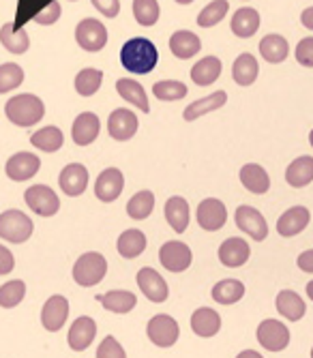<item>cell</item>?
Masks as SVG:
<instances>
[{
	"label": "cell",
	"instance_id": "obj_1",
	"mask_svg": "<svg viewBox=\"0 0 313 358\" xmlns=\"http://www.w3.org/2000/svg\"><path fill=\"white\" fill-rule=\"evenodd\" d=\"M120 62L127 71L136 76H146L156 67V62H159V52L152 45V41L144 37H136L122 45Z\"/></svg>",
	"mask_w": 313,
	"mask_h": 358
},
{
	"label": "cell",
	"instance_id": "obj_2",
	"mask_svg": "<svg viewBox=\"0 0 313 358\" xmlns=\"http://www.w3.org/2000/svg\"><path fill=\"white\" fill-rule=\"evenodd\" d=\"M5 114L17 127H33L43 118L45 106H43V101L39 99V96L26 92V94H17V96H13V99L7 101Z\"/></svg>",
	"mask_w": 313,
	"mask_h": 358
},
{
	"label": "cell",
	"instance_id": "obj_3",
	"mask_svg": "<svg viewBox=\"0 0 313 358\" xmlns=\"http://www.w3.org/2000/svg\"><path fill=\"white\" fill-rule=\"evenodd\" d=\"M105 273H108L105 257L101 253H95V251L84 253L82 257H78V262L73 266V279L82 287H92V285L101 283Z\"/></svg>",
	"mask_w": 313,
	"mask_h": 358
},
{
	"label": "cell",
	"instance_id": "obj_4",
	"mask_svg": "<svg viewBox=\"0 0 313 358\" xmlns=\"http://www.w3.org/2000/svg\"><path fill=\"white\" fill-rule=\"evenodd\" d=\"M35 223L22 210H5L0 215V238L9 241L13 245L26 243L33 236Z\"/></svg>",
	"mask_w": 313,
	"mask_h": 358
},
{
	"label": "cell",
	"instance_id": "obj_5",
	"mask_svg": "<svg viewBox=\"0 0 313 358\" xmlns=\"http://www.w3.org/2000/svg\"><path fill=\"white\" fill-rule=\"evenodd\" d=\"M75 41L84 52H101L108 43V28L95 17H84L75 28Z\"/></svg>",
	"mask_w": 313,
	"mask_h": 358
},
{
	"label": "cell",
	"instance_id": "obj_6",
	"mask_svg": "<svg viewBox=\"0 0 313 358\" xmlns=\"http://www.w3.org/2000/svg\"><path fill=\"white\" fill-rule=\"evenodd\" d=\"M146 335L148 339L159 345V348H172L176 341H178V335H180V329H178V322L166 313H159L154 315L148 327H146Z\"/></svg>",
	"mask_w": 313,
	"mask_h": 358
},
{
	"label": "cell",
	"instance_id": "obj_7",
	"mask_svg": "<svg viewBox=\"0 0 313 358\" xmlns=\"http://www.w3.org/2000/svg\"><path fill=\"white\" fill-rule=\"evenodd\" d=\"M24 200H26V206L33 213H37L39 217H52L60 208L58 195L45 185H33L30 189H26Z\"/></svg>",
	"mask_w": 313,
	"mask_h": 358
},
{
	"label": "cell",
	"instance_id": "obj_8",
	"mask_svg": "<svg viewBox=\"0 0 313 358\" xmlns=\"http://www.w3.org/2000/svg\"><path fill=\"white\" fill-rule=\"evenodd\" d=\"M258 341L268 352H281L290 343V331L279 320H264L258 327Z\"/></svg>",
	"mask_w": 313,
	"mask_h": 358
},
{
	"label": "cell",
	"instance_id": "obj_9",
	"mask_svg": "<svg viewBox=\"0 0 313 358\" xmlns=\"http://www.w3.org/2000/svg\"><path fill=\"white\" fill-rule=\"evenodd\" d=\"M159 259L166 271L170 273H184L191 266V249L180 241H170L159 249Z\"/></svg>",
	"mask_w": 313,
	"mask_h": 358
},
{
	"label": "cell",
	"instance_id": "obj_10",
	"mask_svg": "<svg viewBox=\"0 0 313 358\" xmlns=\"http://www.w3.org/2000/svg\"><path fill=\"white\" fill-rule=\"evenodd\" d=\"M234 219H236L238 230L249 234L254 241H264L268 236V223L264 215L256 210L254 206H238Z\"/></svg>",
	"mask_w": 313,
	"mask_h": 358
},
{
	"label": "cell",
	"instance_id": "obj_11",
	"mask_svg": "<svg viewBox=\"0 0 313 358\" xmlns=\"http://www.w3.org/2000/svg\"><path fill=\"white\" fill-rule=\"evenodd\" d=\"M138 116L127 110V108H120V110H114L110 114V120H108V131L110 136L116 140V142H127L136 136L138 131Z\"/></svg>",
	"mask_w": 313,
	"mask_h": 358
},
{
	"label": "cell",
	"instance_id": "obj_12",
	"mask_svg": "<svg viewBox=\"0 0 313 358\" xmlns=\"http://www.w3.org/2000/svg\"><path fill=\"white\" fill-rule=\"evenodd\" d=\"M228 221V208L221 200L208 198L198 206V223L206 232H217L221 230Z\"/></svg>",
	"mask_w": 313,
	"mask_h": 358
},
{
	"label": "cell",
	"instance_id": "obj_13",
	"mask_svg": "<svg viewBox=\"0 0 313 358\" xmlns=\"http://www.w3.org/2000/svg\"><path fill=\"white\" fill-rule=\"evenodd\" d=\"M67 317H69V303L65 296L56 294V296L48 299V303L43 305V311H41V324L45 331L58 333L62 327H65Z\"/></svg>",
	"mask_w": 313,
	"mask_h": 358
},
{
	"label": "cell",
	"instance_id": "obj_14",
	"mask_svg": "<svg viewBox=\"0 0 313 358\" xmlns=\"http://www.w3.org/2000/svg\"><path fill=\"white\" fill-rule=\"evenodd\" d=\"M138 285L148 301H152V303H166L168 301V294H170L168 283L154 268H148V266L142 268L138 273Z\"/></svg>",
	"mask_w": 313,
	"mask_h": 358
},
{
	"label": "cell",
	"instance_id": "obj_15",
	"mask_svg": "<svg viewBox=\"0 0 313 358\" xmlns=\"http://www.w3.org/2000/svg\"><path fill=\"white\" fill-rule=\"evenodd\" d=\"M41 168V159L33 152H17L7 161V176L15 182L33 178Z\"/></svg>",
	"mask_w": 313,
	"mask_h": 358
},
{
	"label": "cell",
	"instance_id": "obj_16",
	"mask_svg": "<svg viewBox=\"0 0 313 358\" xmlns=\"http://www.w3.org/2000/svg\"><path fill=\"white\" fill-rule=\"evenodd\" d=\"M124 187V176L118 168H108L99 174L97 182H95V195L101 202H114L116 198H120Z\"/></svg>",
	"mask_w": 313,
	"mask_h": 358
},
{
	"label": "cell",
	"instance_id": "obj_17",
	"mask_svg": "<svg viewBox=\"0 0 313 358\" xmlns=\"http://www.w3.org/2000/svg\"><path fill=\"white\" fill-rule=\"evenodd\" d=\"M309 221H311V213L305 206H292L290 210H286L284 215L279 217V221H277V232L281 236H286V238L296 236V234H300L305 227L309 225Z\"/></svg>",
	"mask_w": 313,
	"mask_h": 358
},
{
	"label": "cell",
	"instance_id": "obj_18",
	"mask_svg": "<svg viewBox=\"0 0 313 358\" xmlns=\"http://www.w3.org/2000/svg\"><path fill=\"white\" fill-rule=\"evenodd\" d=\"M99 129L101 122L97 118V114L92 112H84L75 118L73 129H71V138L78 146H88L99 138Z\"/></svg>",
	"mask_w": 313,
	"mask_h": 358
},
{
	"label": "cell",
	"instance_id": "obj_19",
	"mask_svg": "<svg viewBox=\"0 0 313 358\" xmlns=\"http://www.w3.org/2000/svg\"><path fill=\"white\" fill-rule=\"evenodd\" d=\"M58 185L62 191H65V195L78 198V195H82L88 187V170L80 164H71L60 172Z\"/></svg>",
	"mask_w": 313,
	"mask_h": 358
},
{
	"label": "cell",
	"instance_id": "obj_20",
	"mask_svg": "<svg viewBox=\"0 0 313 358\" xmlns=\"http://www.w3.org/2000/svg\"><path fill=\"white\" fill-rule=\"evenodd\" d=\"M97 337V324L92 317L82 315L73 322V327L69 329V348L75 352H84Z\"/></svg>",
	"mask_w": 313,
	"mask_h": 358
},
{
	"label": "cell",
	"instance_id": "obj_21",
	"mask_svg": "<svg viewBox=\"0 0 313 358\" xmlns=\"http://www.w3.org/2000/svg\"><path fill=\"white\" fill-rule=\"evenodd\" d=\"M249 255H252V249H249L247 241L242 238H228L219 247V259H221V264L228 268H238L247 264Z\"/></svg>",
	"mask_w": 313,
	"mask_h": 358
},
{
	"label": "cell",
	"instance_id": "obj_22",
	"mask_svg": "<svg viewBox=\"0 0 313 358\" xmlns=\"http://www.w3.org/2000/svg\"><path fill=\"white\" fill-rule=\"evenodd\" d=\"M191 329L198 337H204V339L214 337L219 331H221V315L208 307L196 309L191 315Z\"/></svg>",
	"mask_w": 313,
	"mask_h": 358
},
{
	"label": "cell",
	"instance_id": "obj_23",
	"mask_svg": "<svg viewBox=\"0 0 313 358\" xmlns=\"http://www.w3.org/2000/svg\"><path fill=\"white\" fill-rule=\"evenodd\" d=\"M170 50L176 58L187 60V58H194L202 50V41L191 30H176L170 37Z\"/></svg>",
	"mask_w": 313,
	"mask_h": 358
},
{
	"label": "cell",
	"instance_id": "obj_24",
	"mask_svg": "<svg viewBox=\"0 0 313 358\" xmlns=\"http://www.w3.org/2000/svg\"><path fill=\"white\" fill-rule=\"evenodd\" d=\"M226 101H228V92L226 90H217V92L204 96V99H198L196 103L187 106V110L182 112V118L184 120H198L200 116H204L208 112H214L219 108H224Z\"/></svg>",
	"mask_w": 313,
	"mask_h": 358
},
{
	"label": "cell",
	"instance_id": "obj_25",
	"mask_svg": "<svg viewBox=\"0 0 313 358\" xmlns=\"http://www.w3.org/2000/svg\"><path fill=\"white\" fill-rule=\"evenodd\" d=\"M116 90H118V94H120L127 103H133V106H136L138 110H142L144 114L150 112L146 90H144V86L138 84L136 80H131V78H120V80L116 82Z\"/></svg>",
	"mask_w": 313,
	"mask_h": 358
},
{
	"label": "cell",
	"instance_id": "obj_26",
	"mask_svg": "<svg viewBox=\"0 0 313 358\" xmlns=\"http://www.w3.org/2000/svg\"><path fill=\"white\" fill-rule=\"evenodd\" d=\"M260 28V13L252 7H242L232 17V32L240 39L254 37Z\"/></svg>",
	"mask_w": 313,
	"mask_h": 358
},
{
	"label": "cell",
	"instance_id": "obj_27",
	"mask_svg": "<svg viewBox=\"0 0 313 358\" xmlns=\"http://www.w3.org/2000/svg\"><path fill=\"white\" fill-rule=\"evenodd\" d=\"M258 73H260V64L254 54H240L234 60L232 78L238 86H252L258 80Z\"/></svg>",
	"mask_w": 313,
	"mask_h": 358
},
{
	"label": "cell",
	"instance_id": "obj_28",
	"mask_svg": "<svg viewBox=\"0 0 313 358\" xmlns=\"http://www.w3.org/2000/svg\"><path fill=\"white\" fill-rule=\"evenodd\" d=\"M166 219L176 234H182L189 225V204L180 195H174L166 202Z\"/></svg>",
	"mask_w": 313,
	"mask_h": 358
},
{
	"label": "cell",
	"instance_id": "obj_29",
	"mask_svg": "<svg viewBox=\"0 0 313 358\" xmlns=\"http://www.w3.org/2000/svg\"><path fill=\"white\" fill-rule=\"evenodd\" d=\"M275 305H277V311L284 315L286 320H290V322H298L305 315V311H307L305 301L296 294V292H292V289L279 292Z\"/></svg>",
	"mask_w": 313,
	"mask_h": 358
},
{
	"label": "cell",
	"instance_id": "obj_30",
	"mask_svg": "<svg viewBox=\"0 0 313 358\" xmlns=\"http://www.w3.org/2000/svg\"><path fill=\"white\" fill-rule=\"evenodd\" d=\"M240 182L245 185V189H249L256 195H262L270 189V178L266 174V170L258 164H247L240 170Z\"/></svg>",
	"mask_w": 313,
	"mask_h": 358
},
{
	"label": "cell",
	"instance_id": "obj_31",
	"mask_svg": "<svg viewBox=\"0 0 313 358\" xmlns=\"http://www.w3.org/2000/svg\"><path fill=\"white\" fill-rule=\"evenodd\" d=\"M0 43L11 54H26L30 48L28 32L24 28H15V24H5L0 28Z\"/></svg>",
	"mask_w": 313,
	"mask_h": 358
},
{
	"label": "cell",
	"instance_id": "obj_32",
	"mask_svg": "<svg viewBox=\"0 0 313 358\" xmlns=\"http://www.w3.org/2000/svg\"><path fill=\"white\" fill-rule=\"evenodd\" d=\"M219 76H221V60H219L217 56L202 58L191 69V80L198 86H210L219 80Z\"/></svg>",
	"mask_w": 313,
	"mask_h": 358
},
{
	"label": "cell",
	"instance_id": "obj_33",
	"mask_svg": "<svg viewBox=\"0 0 313 358\" xmlns=\"http://www.w3.org/2000/svg\"><path fill=\"white\" fill-rule=\"evenodd\" d=\"M116 249L122 257L133 259L138 255H142L146 251V236L140 230H124L118 241H116Z\"/></svg>",
	"mask_w": 313,
	"mask_h": 358
},
{
	"label": "cell",
	"instance_id": "obj_34",
	"mask_svg": "<svg viewBox=\"0 0 313 358\" xmlns=\"http://www.w3.org/2000/svg\"><path fill=\"white\" fill-rule=\"evenodd\" d=\"M99 301L112 313H129L138 305L136 294L133 292H127V289H112V292H108V294L99 296Z\"/></svg>",
	"mask_w": 313,
	"mask_h": 358
},
{
	"label": "cell",
	"instance_id": "obj_35",
	"mask_svg": "<svg viewBox=\"0 0 313 358\" xmlns=\"http://www.w3.org/2000/svg\"><path fill=\"white\" fill-rule=\"evenodd\" d=\"M286 180L290 187H307L313 180V157H298L286 170Z\"/></svg>",
	"mask_w": 313,
	"mask_h": 358
},
{
	"label": "cell",
	"instance_id": "obj_36",
	"mask_svg": "<svg viewBox=\"0 0 313 358\" xmlns=\"http://www.w3.org/2000/svg\"><path fill=\"white\" fill-rule=\"evenodd\" d=\"M245 296V285L238 279H224L212 287V301L219 305H234Z\"/></svg>",
	"mask_w": 313,
	"mask_h": 358
},
{
	"label": "cell",
	"instance_id": "obj_37",
	"mask_svg": "<svg viewBox=\"0 0 313 358\" xmlns=\"http://www.w3.org/2000/svg\"><path fill=\"white\" fill-rule=\"evenodd\" d=\"M260 54L266 62H284L290 54V45L288 41L281 37V35H266L262 41H260Z\"/></svg>",
	"mask_w": 313,
	"mask_h": 358
},
{
	"label": "cell",
	"instance_id": "obj_38",
	"mask_svg": "<svg viewBox=\"0 0 313 358\" xmlns=\"http://www.w3.org/2000/svg\"><path fill=\"white\" fill-rule=\"evenodd\" d=\"M62 142H65V138H62V131L58 127H43V129H39L37 134L30 136V144H33L35 148H39V150H43V152L60 150Z\"/></svg>",
	"mask_w": 313,
	"mask_h": 358
},
{
	"label": "cell",
	"instance_id": "obj_39",
	"mask_svg": "<svg viewBox=\"0 0 313 358\" xmlns=\"http://www.w3.org/2000/svg\"><path fill=\"white\" fill-rule=\"evenodd\" d=\"M152 208H154V195L152 191H140L136 193L133 198L129 200L127 204V215L136 221H142V219H148L152 215Z\"/></svg>",
	"mask_w": 313,
	"mask_h": 358
},
{
	"label": "cell",
	"instance_id": "obj_40",
	"mask_svg": "<svg viewBox=\"0 0 313 358\" xmlns=\"http://www.w3.org/2000/svg\"><path fill=\"white\" fill-rule=\"evenodd\" d=\"M26 296V283L22 279L15 281H7L3 287H0V307L3 309H13L15 305H20Z\"/></svg>",
	"mask_w": 313,
	"mask_h": 358
},
{
	"label": "cell",
	"instance_id": "obj_41",
	"mask_svg": "<svg viewBox=\"0 0 313 358\" xmlns=\"http://www.w3.org/2000/svg\"><path fill=\"white\" fill-rule=\"evenodd\" d=\"M103 82V73L99 69H82L75 76V90L82 96H92Z\"/></svg>",
	"mask_w": 313,
	"mask_h": 358
},
{
	"label": "cell",
	"instance_id": "obj_42",
	"mask_svg": "<svg viewBox=\"0 0 313 358\" xmlns=\"http://www.w3.org/2000/svg\"><path fill=\"white\" fill-rule=\"evenodd\" d=\"M228 9H230V3H228V0H212L210 5H206V7L200 11V15H198V24H200L202 28L217 26L219 22H221V20L226 17Z\"/></svg>",
	"mask_w": 313,
	"mask_h": 358
},
{
	"label": "cell",
	"instance_id": "obj_43",
	"mask_svg": "<svg viewBox=\"0 0 313 358\" xmlns=\"http://www.w3.org/2000/svg\"><path fill=\"white\" fill-rule=\"evenodd\" d=\"M152 94L159 101H178L182 96H187V86L176 80H163L152 86Z\"/></svg>",
	"mask_w": 313,
	"mask_h": 358
},
{
	"label": "cell",
	"instance_id": "obj_44",
	"mask_svg": "<svg viewBox=\"0 0 313 358\" xmlns=\"http://www.w3.org/2000/svg\"><path fill=\"white\" fill-rule=\"evenodd\" d=\"M159 3L156 0H133V15L140 26H152L159 20Z\"/></svg>",
	"mask_w": 313,
	"mask_h": 358
},
{
	"label": "cell",
	"instance_id": "obj_45",
	"mask_svg": "<svg viewBox=\"0 0 313 358\" xmlns=\"http://www.w3.org/2000/svg\"><path fill=\"white\" fill-rule=\"evenodd\" d=\"M24 82V69L15 62L0 64V94L17 88Z\"/></svg>",
	"mask_w": 313,
	"mask_h": 358
},
{
	"label": "cell",
	"instance_id": "obj_46",
	"mask_svg": "<svg viewBox=\"0 0 313 358\" xmlns=\"http://www.w3.org/2000/svg\"><path fill=\"white\" fill-rule=\"evenodd\" d=\"M97 358H127V354H124V348L116 341V337L108 335L97 348Z\"/></svg>",
	"mask_w": 313,
	"mask_h": 358
},
{
	"label": "cell",
	"instance_id": "obj_47",
	"mask_svg": "<svg viewBox=\"0 0 313 358\" xmlns=\"http://www.w3.org/2000/svg\"><path fill=\"white\" fill-rule=\"evenodd\" d=\"M296 60L298 64H303V67H313V37H305L298 41L296 45Z\"/></svg>",
	"mask_w": 313,
	"mask_h": 358
},
{
	"label": "cell",
	"instance_id": "obj_48",
	"mask_svg": "<svg viewBox=\"0 0 313 358\" xmlns=\"http://www.w3.org/2000/svg\"><path fill=\"white\" fill-rule=\"evenodd\" d=\"M60 17V3L58 0H54V3H50L43 11H39L33 20L41 26H50V24H56Z\"/></svg>",
	"mask_w": 313,
	"mask_h": 358
},
{
	"label": "cell",
	"instance_id": "obj_49",
	"mask_svg": "<svg viewBox=\"0 0 313 358\" xmlns=\"http://www.w3.org/2000/svg\"><path fill=\"white\" fill-rule=\"evenodd\" d=\"M92 7L103 17H116L120 11V0H92Z\"/></svg>",
	"mask_w": 313,
	"mask_h": 358
},
{
	"label": "cell",
	"instance_id": "obj_50",
	"mask_svg": "<svg viewBox=\"0 0 313 358\" xmlns=\"http://www.w3.org/2000/svg\"><path fill=\"white\" fill-rule=\"evenodd\" d=\"M15 266V259H13V253L0 245V275H9Z\"/></svg>",
	"mask_w": 313,
	"mask_h": 358
},
{
	"label": "cell",
	"instance_id": "obj_51",
	"mask_svg": "<svg viewBox=\"0 0 313 358\" xmlns=\"http://www.w3.org/2000/svg\"><path fill=\"white\" fill-rule=\"evenodd\" d=\"M296 264H298V268H300V271H305V273H313V249H309V251L300 253V255H298V259H296Z\"/></svg>",
	"mask_w": 313,
	"mask_h": 358
},
{
	"label": "cell",
	"instance_id": "obj_52",
	"mask_svg": "<svg viewBox=\"0 0 313 358\" xmlns=\"http://www.w3.org/2000/svg\"><path fill=\"white\" fill-rule=\"evenodd\" d=\"M300 24L309 30H313V7H307L303 13H300Z\"/></svg>",
	"mask_w": 313,
	"mask_h": 358
},
{
	"label": "cell",
	"instance_id": "obj_53",
	"mask_svg": "<svg viewBox=\"0 0 313 358\" xmlns=\"http://www.w3.org/2000/svg\"><path fill=\"white\" fill-rule=\"evenodd\" d=\"M236 358H264L260 352H256V350H245V352H240Z\"/></svg>",
	"mask_w": 313,
	"mask_h": 358
},
{
	"label": "cell",
	"instance_id": "obj_54",
	"mask_svg": "<svg viewBox=\"0 0 313 358\" xmlns=\"http://www.w3.org/2000/svg\"><path fill=\"white\" fill-rule=\"evenodd\" d=\"M307 296L313 301V281H309V283H307Z\"/></svg>",
	"mask_w": 313,
	"mask_h": 358
},
{
	"label": "cell",
	"instance_id": "obj_55",
	"mask_svg": "<svg viewBox=\"0 0 313 358\" xmlns=\"http://www.w3.org/2000/svg\"><path fill=\"white\" fill-rule=\"evenodd\" d=\"M176 3H178V5H191L194 0H176Z\"/></svg>",
	"mask_w": 313,
	"mask_h": 358
},
{
	"label": "cell",
	"instance_id": "obj_56",
	"mask_svg": "<svg viewBox=\"0 0 313 358\" xmlns=\"http://www.w3.org/2000/svg\"><path fill=\"white\" fill-rule=\"evenodd\" d=\"M309 144H311V146H313V131H311V134H309Z\"/></svg>",
	"mask_w": 313,
	"mask_h": 358
},
{
	"label": "cell",
	"instance_id": "obj_57",
	"mask_svg": "<svg viewBox=\"0 0 313 358\" xmlns=\"http://www.w3.org/2000/svg\"><path fill=\"white\" fill-rule=\"evenodd\" d=\"M311 358H313V348H311Z\"/></svg>",
	"mask_w": 313,
	"mask_h": 358
}]
</instances>
